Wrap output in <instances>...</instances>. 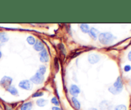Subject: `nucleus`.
Wrapping results in <instances>:
<instances>
[{
    "instance_id": "obj_1",
    "label": "nucleus",
    "mask_w": 131,
    "mask_h": 110,
    "mask_svg": "<svg viewBox=\"0 0 131 110\" xmlns=\"http://www.w3.org/2000/svg\"><path fill=\"white\" fill-rule=\"evenodd\" d=\"M116 39L112 33L109 32L101 33L98 35V39L101 44L104 45H108L112 43L114 41V39Z\"/></svg>"
},
{
    "instance_id": "obj_2",
    "label": "nucleus",
    "mask_w": 131,
    "mask_h": 110,
    "mask_svg": "<svg viewBox=\"0 0 131 110\" xmlns=\"http://www.w3.org/2000/svg\"><path fill=\"white\" fill-rule=\"evenodd\" d=\"M108 90L111 93L114 95L120 93L123 90V83H122V80L121 78L118 77L117 79L116 80L115 82H114L113 86L109 87Z\"/></svg>"
},
{
    "instance_id": "obj_3",
    "label": "nucleus",
    "mask_w": 131,
    "mask_h": 110,
    "mask_svg": "<svg viewBox=\"0 0 131 110\" xmlns=\"http://www.w3.org/2000/svg\"><path fill=\"white\" fill-rule=\"evenodd\" d=\"M44 80V75L41 74L40 73H39L37 71L36 74L33 76L30 79V81L33 83L36 84V85H39L43 83Z\"/></svg>"
},
{
    "instance_id": "obj_4",
    "label": "nucleus",
    "mask_w": 131,
    "mask_h": 110,
    "mask_svg": "<svg viewBox=\"0 0 131 110\" xmlns=\"http://www.w3.org/2000/svg\"><path fill=\"white\" fill-rule=\"evenodd\" d=\"M12 78L9 77V76H4L2 78V79L0 81V84L1 85L5 88H8V87H10L11 86L12 82Z\"/></svg>"
},
{
    "instance_id": "obj_5",
    "label": "nucleus",
    "mask_w": 131,
    "mask_h": 110,
    "mask_svg": "<svg viewBox=\"0 0 131 110\" xmlns=\"http://www.w3.org/2000/svg\"><path fill=\"white\" fill-rule=\"evenodd\" d=\"M19 87L26 90H30L32 88V84L30 80H22L19 83Z\"/></svg>"
},
{
    "instance_id": "obj_6",
    "label": "nucleus",
    "mask_w": 131,
    "mask_h": 110,
    "mask_svg": "<svg viewBox=\"0 0 131 110\" xmlns=\"http://www.w3.org/2000/svg\"><path fill=\"white\" fill-rule=\"evenodd\" d=\"M39 56L40 60V62H42V63H46V62H48L49 60L48 52H47V49H43L42 51L40 52Z\"/></svg>"
},
{
    "instance_id": "obj_7",
    "label": "nucleus",
    "mask_w": 131,
    "mask_h": 110,
    "mask_svg": "<svg viewBox=\"0 0 131 110\" xmlns=\"http://www.w3.org/2000/svg\"><path fill=\"white\" fill-rule=\"evenodd\" d=\"M80 93V89L75 85H72L70 88V93L74 97H76Z\"/></svg>"
},
{
    "instance_id": "obj_8",
    "label": "nucleus",
    "mask_w": 131,
    "mask_h": 110,
    "mask_svg": "<svg viewBox=\"0 0 131 110\" xmlns=\"http://www.w3.org/2000/svg\"><path fill=\"white\" fill-rule=\"evenodd\" d=\"M88 59V62L91 64H95L100 60V56H98V54L92 53V54H89Z\"/></svg>"
},
{
    "instance_id": "obj_9",
    "label": "nucleus",
    "mask_w": 131,
    "mask_h": 110,
    "mask_svg": "<svg viewBox=\"0 0 131 110\" xmlns=\"http://www.w3.org/2000/svg\"><path fill=\"white\" fill-rule=\"evenodd\" d=\"M33 48H34L35 50H36L37 51H42V50L44 49V44L42 43L41 41H40V40H37L34 44Z\"/></svg>"
},
{
    "instance_id": "obj_10",
    "label": "nucleus",
    "mask_w": 131,
    "mask_h": 110,
    "mask_svg": "<svg viewBox=\"0 0 131 110\" xmlns=\"http://www.w3.org/2000/svg\"><path fill=\"white\" fill-rule=\"evenodd\" d=\"M98 33L99 32H98V31L97 30V29H95V28H92L90 30L88 33H89L90 36L92 39H94V40H96L97 37H98Z\"/></svg>"
},
{
    "instance_id": "obj_11",
    "label": "nucleus",
    "mask_w": 131,
    "mask_h": 110,
    "mask_svg": "<svg viewBox=\"0 0 131 110\" xmlns=\"http://www.w3.org/2000/svg\"><path fill=\"white\" fill-rule=\"evenodd\" d=\"M48 103V101H47L46 99H38L37 101L36 104L38 106H39V107H44L45 106H46Z\"/></svg>"
},
{
    "instance_id": "obj_12",
    "label": "nucleus",
    "mask_w": 131,
    "mask_h": 110,
    "mask_svg": "<svg viewBox=\"0 0 131 110\" xmlns=\"http://www.w3.org/2000/svg\"><path fill=\"white\" fill-rule=\"evenodd\" d=\"M32 108V103L31 102H25L20 106V110H31Z\"/></svg>"
},
{
    "instance_id": "obj_13",
    "label": "nucleus",
    "mask_w": 131,
    "mask_h": 110,
    "mask_svg": "<svg viewBox=\"0 0 131 110\" xmlns=\"http://www.w3.org/2000/svg\"><path fill=\"white\" fill-rule=\"evenodd\" d=\"M9 40L8 35L5 32H0V41L1 42H6Z\"/></svg>"
},
{
    "instance_id": "obj_14",
    "label": "nucleus",
    "mask_w": 131,
    "mask_h": 110,
    "mask_svg": "<svg viewBox=\"0 0 131 110\" xmlns=\"http://www.w3.org/2000/svg\"><path fill=\"white\" fill-rule=\"evenodd\" d=\"M72 102L73 103L74 106V107L75 108V109L79 110L81 108V104H80L79 101L77 99L76 97H72Z\"/></svg>"
},
{
    "instance_id": "obj_15",
    "label": "nucleus",
    "mask_w": 131,
    "mask_h": 110,
    "mask_svg": "<svg viewBox=\"0 0 131 110\" xmlns=\"http://www.w3.org/2000/svg\"><path fill=\"white\" fill-rule=\"evenodd\" d=\"M80 28H81V31H83L84 33H89L90 28L89 26L87 24H80Z\"/></svg>"
},
{
    "instance_id": "obj_16",
    "label": "nucleus",
    "mask_w": 131,
    "mask_h": 110,
    "mask_svg": "<svg viewBox=\"0 0 131 110\" xmlns=\"http://www.w3.org/2000/svg\"><path fill=\"white\" fill-rule=\"evenodd\" d=\"M7 91L9 93H11L12 95H17L18 94V90H17V88H16V87H12V86L8 87V88H7Z\"/></svg>"
},
{
    "instance_id": "obj_17",
    "label": "nucleus",
    "mask_w": 131,
    "mask_h": 110,
    "mask_svg": "<svg viewBox=\"0 0 131 110\" xmlns=\"http://www.w3.org/2000/svg\"><path fill=\"white\" fill-rule=\"evenodd\" d=\"M27 42L28 43L30 44V45H34L35 42H36V40H35V39L33 37V36H29L27 38Z\"/></svg>"
},
{
    "instance_id": "obj_18",
    "label": "nucleus",
    "mask_w": 131,
    "mask_h": 110,
    "mask_svg": "<svg viewBox=\"0 0 131 110\" xmlns=\"http://www.w3.org/2000/svg\"><path fill=\"white\" fill-rule=\"evenodd\" d=\"M38 72L40 73L41 74L44 75V74H45V72H46V67H45L44 65H40L39 67V68H38Z\"/></svg>"
},
{
    "instance_id": "obj_19",
    "label": "nucleus",
    "mask_w": 131,
    "mask_h": 110,
    "mask_svg": "<svg viewBox=\"0 0 131 110\" xmlns=\"http://www.w3.org/2000/svg\"><path fill=\"white\" fill-rule=\"evenodd\" d=\"M114 110H127V108L125 105L123 104H120V105L116 106Z\"/></svg>"
},
{
    "instance_id": "obj_20",
    "label": "nucleus",
    "mask_w": 131,
    "mask_h": 110,
    "mask_svg": "<svg viewBox=\"0 0 131 110\" xmlns=\"http://www.w3.org/2000/svg\"><path fill=\"white\" fill-rule=\"evenodd\" d=\"M43 95H44V93L42 91H37L32 95V97H42Z\"/></svg>"
},
{
    "instance_id": "obj_21",
    "label": "nucleus",
    "mask_w": 131,
    "mask_h": 110,
    "mask_svg": "<svg viewBox=\"0 0 131 110\" xmlns=\"http://www.w3.org/2000/svg\"><path fill=\"white\" fill-rule=\"evenodd\" d=\"M51 102L53 104H55V106H58L59 105V101H58V100L57 99V98H56V97H54L52 98Z\"/></svg>"
},
{
    "instance_id": "obj_22",
    "label": "nucleus",
    "mask_w": 131,
    "mask_h": 110,
    "mask_svg": "<svg viewBox=\"0 0 131 110\" xmlns=\"http://www.w3.org/2000/svg\"><path fill=\"white\" fill-rule=\"evenodd\" d=\"M131 70V65H125V67H124V70L125 72H129Z\"/></svg>"
},
{
    "instance_id": "obj_23",
    "label": "nucleus",
    "mask_w": 131,
    "mask_h": 110,
    "mask_svg": "<svg viewBox=\"0 0 131 110\" xmlns=\"http://www.w3.org/2000/svg\"><path fill=\"white\" fill-rule=\"evenodd\" d=\"M52 110H61V109L57 107V106H54V107L52 108Z\"/></svg>"
},
{
    "instance_id": "obj_24",
    "label": "nucleus",
    "mask_w": 131,
    "mask_h": 110,
    "mask_svg": "<svg viewBox=\"0 0 131 110\" xmlns=\"http://www.w3.org/2000/svg\"><path fill=\"white\" fill-rule=\"evenodd\" d=\"M128 58L130 61H131V51L128 54Z\"/></svg>"
},
{
    "instance_id": "obj_25",
    "label": "nucleus",
    "mask_w": 131,
    "mask_h": 110,
    "mask_svg": "<svg viewBox=\"0 0 131 110\" xmlns=\"http://www.w3.org/2000/svg\"><path fill=\"white\" fill-rule=\"evenodd\" d=\"M1 56H2V53H1V52L0 51V59H1Z\"/></svg>"
},
{
    "instance_id": "obj_26",
    "label": "nucleus",
    "mask_w": 131,
    "mask_h": 110,
    "mask_svg": "<svg viewBox=\"0 0 131 110\" xmlns=\"http://www.w3.org/2000/svg\"><path fill=\"white\" fill-rule=\"evenodd\" d=\"M130 85H131V81H130Z\"/></svg>"
}]
</instances>
